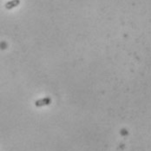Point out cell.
<instances>
[{"label":"cell","instance_id":"2","mask_svg":"<svg viewBox=\"0 0 151 151\" xmlns=\"http://www.w3.org/2000/svg\"><path fill=\"white\" fill-rule=\"evenodd\" d=\"M19 4H20V0H12V1L8 2L5 4V8L10 10V9H12V8L16 7V6H17Z\"/></svg>","mask_w":151,"mask_h":151},{"label":"cell","instance_id":"1","mask_svg":"<svg viewBox=\"0 0 151 151\" xmlns=\"http://www.w3.org/2000/svg\"><path fill=\"white\" fill-rule=\"evenodd\" d=\"M50 98L49 97H46V98H44V99H41V100H38L35 103V105L37 107H41V106H45L48 105L50 104Z\"/></svg>","mask_w":151,"mask_h":151}]
</instances>
